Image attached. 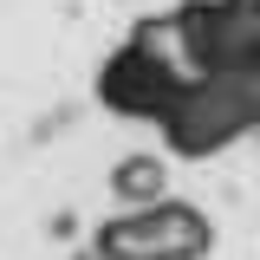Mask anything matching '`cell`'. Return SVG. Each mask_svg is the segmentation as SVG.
<instances>
[{
	"label": "cell",
	"instance_id": "obj_1",
	"mask_svg": "<svg viewBox=\"0 0 260 260\" xmlns=\"http://www.w3.org/2000/svg\"><path fill=\"white\" fill-rule=\"evenodd\" d=\"M189 78L195 72L182 65L169 26L150 20L137 39H124L111 59L98 65V104L117 111V117H150V124H162V117L176 111V98L189 91Z\"/></svg>",
	"mask_w": 260,
	"mask_h": 260
},
{
	"label": "cell",
	"instance_id": "obj_2",
	"mask_svg": "<svg viewBox=\"0 0 260 260\" xmlns=\"http://www.w3.org/2000/svg\"><path fill=\"white\" fill-rule=\"evenodd\" d=\"M208 215L189 202H150V208H124L91 234V260H202L208 254Z\"/></svg>",
	"mask_w": 260,
	"mask_h": 260
},
{
	"label": "cell",
	"instance_id": "obj_3",
	"mask_svg": "<svg viewBox=\"0 0 260 260\" xmlns=\"http://www.w3.org/2000/svg\"><path fill=\"white\" fill-rule=\"evenodd\" d=\"M162 182H169V162H162V156H124L117 169H111V189H117L124 208H150V202H162Z\"/></svg>",
	"mask_w": 260,
	"mask_h": 260
}]
</instances>
